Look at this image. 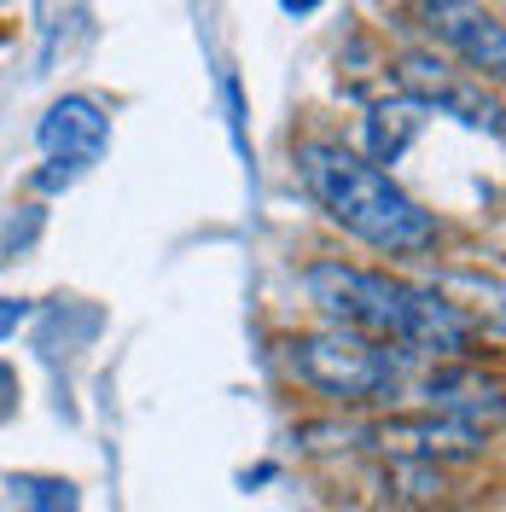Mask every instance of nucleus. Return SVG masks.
I'll return each instance as SVG.
<instances>
[{
	"label": "nucleus",
	"mask_w": 506,
	"mask_h": 512,
	"mask_svg": "<svg viewBox=\"0 0 506 512\" xmlns=\"http://www.w3.org/2000/svg\"><path fill=\"white\" fill-rule=\"evenodd\" d=\"M303 297L315 303L320 326H338L355 338H373L413 361H477L483 326L472 309L448 303L443 291L413 286L390 268L349 262V256H315L303 268Z\"/></svg>",
	"instance_id": "f257e3e1"
},
{
	"label": "nucleus",
	"mask_w": 506,
	"mask_h": 512,
	"mask_svg": "<svg viewBox=\"0 0 506 512\" xmlns=\"http://www.w3.org/2000/svg\"><path fill=\"white\" fill-rule=\"evenodd\" d=\"M297 181L315 198V210H326V222L344 227L349 239H361L367 251L390 256V262L437 251V239H443L437 210H425L408 187L390 181V169L367 163L355 146L332 140V134L297 140Z\"/></svg>",
	"instance_id": "f03ea898"
},
{
	"label": "nucleus",
	"mask_w": 506,
	"mask_h": 512,
	"mask_svg": "<svg viewBox=\"0 0 506 512\" xmlns=\"http://www.w3.org/2000/svg\"><path fill=\"white\" fill-rule=\"evenodd\" d=\"M280 361L291 384H303L309 396H320L338 414H373L408 396L419 361L390 344L355 338L338 326H309V332H285L280 338Z\"/></svg>",
	"instance_id": "7ed1b4c3"
},
{
	"label": "nucleus",
	"mask_w": 506,
	"mask_h": 512,
	"mask_svg": "<svg viewBox=\"0 0 506 512\" xmlns=\"http://www.w3.org/2000/svg\"><path fill=\"white\" fill-rule=\"evenodd\" d=\"M408 18L425 30V41L448 53L454 64H466V76H489L501 82L506 70V30L501 12L483 0H408Z\"/></svg>",
	"instance_id": "20e7f679"
},
{
	"label": "nucleus",
	"mask_w": 506,
	"mask_h": 512,
	"mask_svg": "<svg viewBox=\"0 0 506 512\" xmlns=\"http://www.w3.org/2000/svg\"><path fill=\"white\" fill-rule=\"evenodd\" d=\"M402 88H408L413 105H437V111H454L460 123H472V128H495V99H483L454 70L448 59H437V53H408L402 59Z\"/></svg>",
	"instance_id": "39448f33"
},
{
	"label": "nucleus",
	"mask_w": 506,
	"mask_h": 512,
	"mask_svg": "<svg viewBox=\"0 0 506 512\" xmlns=\"http://www.w3.org/2000/svg\"><path fill=\"white\" fill-rule=\"evenodd\" d=\"M454 466L413 460V454H373V489L390 512H448L454 501Z\"/></svg>",
	"instance_id": "423d86ee"
},
{
	"label": "nucleus",
	"mask_w": 506,
	"mask_h": 512,
	"mask_svg": "<svg viewBox=\"0 0 506 512\" xmlns=\"http://www.w3.org/2000/svg\"><path fill=\"white\" fill-rule=\"evenodd\" d=\"M35 134H41L47 158L70 163V169H88V163H99L105 140H111V117L99 111L94 99L70 94V99H59V105H47V117H41Z\"/></svg>",
	"instance_id": "0eeeda50"
},
{
	"label": "nucleus",
	"mask_w": 506,
	"mask_h": 512,
	"mask_svg": "<svg viewBox=\"0 0 506 512\" xmlns=\"http://www.w3.org/2000/svg\"><path fill=\"white\" fill-rule=\"evenodd\" d=\"M12 489L24 495L30 512H76V483L64 478H12Z\"/></svg>",
	"instance_id": "6e6552de"
},
{
	"label": "nucleus",
	"mask_w": 506,
	"mask_h": 512,
	"mask_svg": "<svg viewBox=\"0 0 506 512\" xmlns=\"http://www.w3.org/2000/svg\"><path fill=\"white\" fill-rule=\"evenodd\" d=\"M24 315H30V303H24V297H0V338H6Z\"/></svg>",
	"instance_id": "1a4fd4ad"
},
{
	"label": "nucleus",
	"mask_w": 506,
	"mask_h": 512,
	"mask_svg": "<svg viewBox=\"0 0 506 512\" xmlns=\"http://www.w3.org/2000/svg\"><path fill=\"white\" fill-rule=\"evenodd\" d=\"M280 6H285V12H315L320 0H280Z\"/></svg>",
	"instance_id": "9d476101"
}]
</instances>
